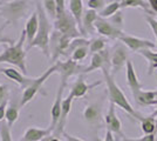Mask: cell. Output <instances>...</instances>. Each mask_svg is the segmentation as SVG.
<instances>
[{
  "label": "cell",
  "instance_id": "obj_1",
  "mask_svg": "<svg viewBox=\"0 0 157 141\" xmlns=\"http://www.w3.org/2000/svg\"><path fill=\"white\" fill-rule=\"evenodd\" d=\"M102 73L105 76V82L107 85V91H108V96H109V101L115 104V106L122 108L124 112H127L130 115L132 119L138 121L143 120V115L140 114L135 108L131 106V104L128 101L125 94L122 92V89L120 88L114 80V75H111L108 68H102Z\"/></svg>",
  "mask_w": 157,
  "mask_h": 141
},
{
  "label": "cell",
  "instance_id": "obj_2",
  "mask_svg": "<svg viewBox=\"0 0 157 141\" xmlns=\"http://www.w3.org/2000/svg\"><path fill=\"white\" fill-rule=\"evenodd\" d=\"M36 12L39 17V29L34 40L28 44L26 49H31L32 47H38L46 57H51V38H52V24L49 17L45 12L41 5H36Z\"/></svg>",
  "mask_w": 157,
  "mask_h": 141
},
{
  "label": "cell",
  "instance_id": "obj_3",
  "mask_svg": "<svg viewBox=\"0 0 157 141\" xmlns=\"http://www.w3.org/2000/svg\"><path fill=\"white\" fill-rule=\"evenodd\" d=\"M26 42V33L22 31L19 37V40L12 45L7 46L0 53V64H10L18 67L22 73L27 75L26 51L24 45Z\"/></svg>",
  "mask_w": 157,
  "mask_h": 141
},
{
  "label": "cell",
  "instance_id": "obj_4",
  "mask_svg": "<svg viewBox=\"0 0 157 141\" xmlns=\"http://www.w3.org/2000/svg\"><path fill=\"white\" fill-rule=\"evenodd\" d=\"M28 8L27 0H8L0 5V15L8 24H15L26 17Z\"/></svg>",
  "mask_w": 157,
  "mask_h": 141
},
{
  "label": "cell",
  "instance_id": "obj_5",
  "mask_svg": "<svg viewBox=\"0 0 157 141\" xmlns=\"http://www.w3.org/2000/svg\"><path fill=\"white\" fill-rule=\"evenodd\" d=\"M56 72H58L56 65L53 64L52 66L49 68H47L46 71L41 74L40 76H36L32 84L22 92V96H21V100H20V104H19L20 107H24V106H26L28 102H31L38 95L40 89L44 86V84L51 78V75H53V74L56 73Z\"/></svg>",
  "mask_w": 157,
  "mask_h": 141
},
{
  "label": "cell",
  "instance_id": "obj_6",
  "mask_svg": "<svg viewBox=\"0 0 157 141\" xmlns=\"http://www.w3.org/2000/svg\"><path fill=\"white\" fill-rule=\"evenodd\" d=\"M54 26H55V29L59 31L61 34L67 35L72 39L81 37L78 21L75 20V18L69 11H65L63 13L58 14L54 20Z\"/></svg>",
  "mask_w": 157,
  "mask_h": 141
},
{
  "label": "cell",
  "instance_id": "obj_7",
  "mask_svg": "<svg viewBox=\"0 0 157 141\" xmlns=\"http://www.w3.org/2000/svg\"><path fill=\"white\" fill-rule=\"evenodd\" d=\"M129 48L125 46L124 44H120L114 48L113 53L110 55V68H111V75L120 72L122 68L127 65L128 55H129Z\"/></svg>",
  "mask_w": 157,
  "mask_h": 141
},
{
  "label": "cell",
  "instance_id": "obj_8",
  "mask_svg": "<svg viewBox=\"0 0 157 141\" xmlns=\"http://www.w3.org/2000/svg\"><path fill=\"white\" fill-rule=\"evenodd\" d=\"M56 65V68H58V72L56 73L60 74V81L61 82H65L67 84L68 82V79L72 78L73 75L78 73H82L83 68L82 66L78 65V62L72 60L71 58L66 61H60L58 60L56 62H54Z\"/></svg>",
  "mask_w": 157,
  "mask_h": 141
},
{
  "label": "cell",
  "instance_id": "obj_9",
  "mask_svg": "<svg viewBox=\"0 0 157 141\" xmlns=\"http://www.w3.org/2000/svg\"><path fill=\"white\" fill-rule=\"evenodd\" d=\"M118 40L122 44H124L131 52H136V53L142 51V49L157 48L156 42H152L151 40H147V39H142V38H137V37L128 35V34H123Z\"/></svg>",
  "mask_w": 157,
  "mask_h": 141
},
{
  "label": "cell",
  "instance_id": "obj_10",
  "mask_svg": "<svg viewBox=\"0 0 157 141\" xmlns=\"http://www.w3.org/2000/svg\"><path fill=\"white\" fill-rule=\"evenodd\" d=\"M66 86H67V84L60 81L55 100H54L52 108H51V126H49V128L52 129L53 132L55 131V128H56V126H58V123H59L60 121L61 111H62V101H63V92H65Z\"/></svg>",
  "mask_w": 157,
  "mask_h": 141
},
{
  "label": "cell",
  "instance_id": "obj_11",
  "mask_svg": "<svg viewBox=\"0 0 157 141\" xmlns=\"http://www.w3.org/2000/svg\"><path fill=\"white\" fill-rule=\"evenodd\" d=\"M95 29L98 31V34H101L102 37L109 38V39H120L123 35V31L114 26L109 20H107L105 18H101L98 15V20L95 21Z\"/></svg>",
  "mask_w": 157,
  "mask_h": 141
},
{
  "label": "cell",
  "instance_id": "obj_12",
  "mask_svg": "<svg viewBox=\"0 0 157 141\" xmlns=\"http://www.w3.org/2000/svg\"><path fill=\"white\" fill-rule=\"evenodd\" d=\"M102 68H110V54L108 49H103L101 52L94 53L90 59V64L83 68L82 73H90L96 69H102Z\"/></svg>",
  "mask_w": 157,
  "mask_h": 141
},
{
  "label": "cell",
  "instance_id": "obj_13",
  "mask_svg": "<svg viewBox=\"0 0 157 141\" xmlns=\"http://www.w3.org/2000/svg\"><path fill=\"white\" fill-rule=\"evenodd\" d=\"M0 73L4 74L6 78H8L10 80L14 81L15 84H18L20 86V88L22 91H25L31 84H32L35 78H29L27 76L22 72H20L15 68H0Z\"/></svg>",
  "mask_w": 157,
  "mask_h": 141
},
{
  "label": "cell",
  "instance_id": "obj_14",
  "mask_svg": "<svg viewBox=\"0 0 157 141\" xmlns=\"http://www.w3.org/2000/svg\"><path fill=\"white\" fill-rule=\"evenodd\" d=\"M115 104L110 102L109 105V109L105 114V125H107V129H109L113 134L116 135H123L122 133V123H121V120L117 118L116 115V111H115Z\"/></svg>",
  "mask_w": 157,
  "mask_h": 141
},
{
  "label": "cell",
  "instance_id": "obj_15",
  "mask_svg": "<svg viewBox=\"0 0 157 141\" xmlns=\"http://www.w3.org/2000/svg\"><path fill=\"white\" fill-rule=\"evenodd\" d=\"M83 119L89 125H98L101 122V118H102V108L101 105L98 102H93L87 105L86 108L83 109Z\"/></svg>",
  "mask_w": 157,
  "mask_h": 141
},
{
  "label": "cell",
  "instance_id": "obj_16",
  "mask_svg": "<svg viewBox=\"0 0 157 141\" xmlns=\"http://www.w3.org/2000/svg\"><path fill=\"white\" fill-rule=\"evenodd\" d=\"M101 84H102L101 81H98V82H94L92 85H88L82 76H78V79H76V81L73 84L72 89H71V93L69 94H72L74 99H80V98H83L90 89L98 87V85H101Z\"/></svg>",
  "mask_w": 157,
  "mask_h": 141
},
{
  "label": "cell",
  "instance_id": "obj_17",
  "mask_svg": "<svg viewBox=\"0 0 157 141\" xmlns=\"http://www.w3.org/2000/svg\"><path fill=\"white\" fill-rule=\"evenodd\" d=\"M73 98L72 94H68V96L63 99L62 101V111H61V116H60V121L58 123V126L55 128L54 133L58 135H62V133L65 132V126H66V122H67V119H68V115L71 113L72 111V105H73Z\"/></svg>",
  "mask_w": 157,
  "mask_h": 141
},
{
  "label": "cell",
  "instance_id": "obj_18",
  "mask_svg": "<svg viewBox=\"0 0 157 141\" xmlns=\"http://www.w3.org/2000/svg\"><path fill=\"white\" fill-rule=\"evenodd\" d=\"M125 71H127V72H125L127 84H128V86H129V88H130V91H131V94H132V96H134V95H136V94L142 89V85H141V82L138 81V78H137V75H136V72H135V67H134L131 60L127 61Z\"/></svg>",
  "mask_w": 157,
  "mask_h": 141
},
{
  "label": "cell",
  "instance_id": "obj_19",
  "mask_svg": "<svg viewBox=\"0 0 157 141\" xmlns=\"http://www.w3.org/2000/svg\"><path fill=\"white\" fill-rule=\"evenodd\" d=\"M53 131L51 128H38V127H29L26 129L22 138L20 141H42L46 136L51 135Z\"/></svg>",
  "mask_w": 157,
  "mask_h": 141
},
{
  "label": "cell",
  "instance_id": "obj_20",
  "mask_svg": "<svg viewBox=\"0 0 157 141\" xmlns=\"http://www.w3.org/2000/svg\"><path fill=\"white\" fill-rule=\"evenodd\" d=\"M39 29V17H38V12H34L29 15V18L26 21V26H25V33H26V44H31L34 38L36 37Z\"/></svg>",
  "mask_w": 157,
  "mask_h": 141
},
{
  "label": "cell",
  "instance_id": "obj_21",
  "mask_svg": "<svg viewBox=\"0 0 157 141\" xmlns=\"http://www.w3.org/2000/svg\"><path fill=\"white\" fill-rule=\"evenodd\" d=\"M132 98L138 106H154L157 101V91H143V89H141Z\"/></svg>",
  "mask_w": 157,
  "mask_h": 141
},
{
  "label": "cell",
  "instance_id": "obj_22",
  "mask_svg": "<svg viewBox=\"0 0 157 141\" xmlns=\"http://www.w3.org/2000/svg\"><path fill=\"white\" fill-rule=\"evenodd\" d=\"M98 11H94L88 8L85 11L83 17H82V28H83V33L90 34L95 31V21L98 20Z\"/></svg>",
  "mask_w": 157,
  "mask_h": 141
},
{
  "label": "cell",
  "instance_id": "obj_23",
  "mask_svg": "<svg viewBox=\"0 0 157 141\" xmlns=\"http://www.w3.org/2000/svg\"><path fill=\"white\" fill-rule=\"evenodd\" d=\"M69 12L73 14V17L75 18V20L78 21V28L82 35L83 33V28H82V17H83V1L82 0H69Z\"/></svg>",
  "mask_w": 157,
  "mask_h": 141
},
{
  "label": "cell",
  "instance_id": "obj_24",
  "mask_svg": "<svg viewBox=\"0 0 157 141\" xmlns=\"http://www.w3.org/2000/svg\"><path fill=\"white\" fill-rule=\"evenodd\" d=\"M117 1L121 5V8H131V7L135 8V7H138V8H142L144 12H147L150 15L155 14L147 0H117Z\"/></svg>",
  "mask_w": 157,
  "mask_h": 141
},
{
  "label": "cell",
  "instance_id": "obj_25",
  "mask_svg": "<svg viewBox=\"0 0 157 141\" xmlns=\"http://www.w3.org/2000/svg\"><path fill=\"white\" fill-rule=\"evenodd\" d=\"M19 107L20 106H17L14 104L7 105L6 112H5V120L11 128L19 119Z\"/></svg>",
  "mask_w": 157,
  "mask_h": 141
},
{
  "label": "cell",
  "instance_id": "obj_26",
  "mask_svg": "<svg viewBox=\"0 0 157 141\" xmlns=\"http://www.w3.org/2000/svg\"><path fill=\"white\" fill-rule=\"evenodd\" d=\"M142 57H144L148 62H149V68H148V74L151 75L154 73V71L157 68V52H152L151 49H142L137 52Z\"/></svg>",
  "mask_w": 157,
  "mask_h": 141
},
{
  "label": "cell",
  "instance_id": "obj_27",
  "mask_svg": "<svg viewBox=\"0 0 157 141\" xmlns=\"http://www.w3.org/2000/svg\"><path fill=\"white\" fill-rule=\"evenodd\" d=\"M120 10H121L120 2H118L117 0H114V1H111V2H109V4H107L105 8H103L102 11H100L98 15H100L101 18L108 19V18L113 17L115 13H117Z\"/></svg>",
  "mask_w": 157,
  "mask_h": 141
},
{
  "label": "cell",
  "instance_id": "obj_28",
  "mask_svg": "<svg viewBox=\"0 0 157 141\" xmlns=\"http://www.w3.org/2000/svg\"><path fill=\"white\" fill-rule=\"evenodd\" d=\"M141 127L144 134H155V131L157 129L156 119L154 116H144L143 120L141 121Z\"/></svg>",
  "mask_w": 157,
  "mask_h": 141
},
{
  "label": "cell",
  "instance_id": "obj_29",
  "mask_svg": "<svg viewBox=\"0 0 157 141\" xmlns=\"http://www.w3.org/2000/svg\"><path fill=\"white\" fill-rule=\"evenodd\" d=\"M42 6H44V10L47 13V15L52 19V20H55L56 18V2L55 0H42Z\"/></svg>",
  "mask_w": 157,
  "mask_h": 141
},
{
  "label": "cell",
  "instance_id": "obj_30",
  "mask_svg": "<svg viewBox=\"0 0 157 141\" xmlns=\"http://www.w3.org/2000/svg\"><path fill=\"white\" fill-rule=\"evenodd\" d=\"M88 53H90L89 52V46H81L76 48L71 54V59L76 61V62H80V61L85 60L86 58H87V55H88Z\"/></svg>",
  "mask_w": 157,
  "mask_h": 141
},
{
  "label": "cell",
  "instance_id": "obj_31",
  "mask_svg": "<svg viewBox=\"0 0 157 141\" xmlns=\"http://www.w3.org/2000/svg\"><path fill=\"white\" fill-rule=\"evenodd\" d=\"M105 49V39L103 38H96V39H93L89 44V52L92 54L98 53Z\"/></svg>",
  "mask_w": 157,
  "mask_h": 141
},
{
  "label": "cell",
  "instance_id": "obj_32",
  "mask_svg": "<svg viewBox=\"0 0 157 141\" xmlns=\"http://www.w3.org/2000/svg\"><path fill=\"white\" fill-rule=\"evenodd\" d=\"M0 141H13L11 127L7 125V122H2L0 126Z\"/></svg>",
  "mask_w": 157,
  "mask_h": 141
},
{
  "label": "cell",
  "instance_id": "obj_33",
  "mask_svg": "<svg viewBox=\"0 0 157 141\" xmlns=\"http://www.w3.org/2000/svg\"><path fill=\"white\" fill-rule=\"evenodd\" d=\"M107 2L103 1V0H88L87 2V6L90 10H94V11H102L105 7Z\"/></svg>",
  "mask_w": 157,
  "mask_h": 141
},
{
  "label": "cell",
  "instance_id": "obj_34",
  "mask_svg": "<svg viewBox=\"0 0 157 141\" xmlns=\"http://www.w3.org/2000/svg\"><path fill=\"white\" fill-rule=\"evenodd\" d=\"M109 19H110L109 21H110L114 26H116L117 28L122 29V27H123V14H122L121 11H118L117 13H115Z\"/></svg>",
  "mask_w": 157,
  "mask_h": 141
},
{
  "label": "cell",
  "instance_id": "obj_35",
  "mask_svg": "<svg viewBox=\"0 0 157 141\" xmlns=\"http://www.w3.org/2000/svg\"><path fill=\"white\" fill-rule=\"evenodd\" d=\"M10 24L8 22H5L2 26H0V45H6V44H14V41L11 39V38H8V37H6L5 35V33H4V31H5V28H6L7 26H8Z\"/></svg>",
  "mask_w": 157,
  "mask_h": 141
},
{
  "label": "cell",
  "instance_id": "obj_36",
  "mask_svg": "<svg viewBox=\"0 0 157 141\" xmlns=\"http://www.w3.org/2000/svg\"><path fill=\"white\" fill-rule=\"evenodd\" d=\"M145 21L148 22V25L150 26V28L152 29L154 34H155V38H156V45H157V19L154 17V15L147 14V15H145Z\"/></svg>",
  "mask_w": 157,
  "mask_h": 141
},
{
  "label": "cell",
  "instance_id": "obj_37",
  "mask_svg": "<svg viewBox=\"0 0 157 141\" xmlns=\"http://www.w3.org/2000/svg\"><path fill=\"white\" fill-rule=\"evenodd\" d=\"M8 94H10V86L5 84H0V105L8 100Z\"/></svg>",
  "mask_w": 157,
  "mask_h": 141
},
{
  "label": "cell",
  "instance_id": "obj_38",
  "mask_svg": "<svg viewBox=\"0 0 157 141\" xmlns=\"http://www.w3.org/2000/svg\"><path fill=\"white\" fill-rule=\"evenodd\" d=\"M122 141H155V134H144L142 138H127L122 135Z\"/></svg>",
  "mask_w": 157,
  "mask_h": 141
},
{
  "label": "cell",
  "instance_id": "obj_39",
  "mask_svg": "<svg viewBox=\"0 0 157 141\" xmlns=\"http://www.w3.org/2000/svg\"><path fill=\"white\" fill-rule=\"evenodd\" d=\"M55 2H56V12H58V14H61V13H63L65 11H67V10H66L65 0H55ZM58 14H56V15H58Z\"/></svg>",
  "mask_w": 157,
  "mask_h": 141
},
{
  "label": "cell",
  "instance_id": "obj_40",
  "mask_svg": "<svg viewBox=\"0 0 157 141\" xmlns=\"http://www.w3.org/2000/svg\"><path fill=\"white\" fill-rule=\"evenodd\" d=\"M7 105H8V100L5 101V102H2V104L0 105V122L4 121V119H5V112H6Z\"/></svg>",
  "mask_w": 157,
  "mask_h": 141
},
{
  "label": "cell",
  "instance_id": "obj_41",
  "mask_svg": "<svg viewBox=\"0 0 157 141\" xmlns=\"http://www.w3.org/2000/svg\"><path fill=\"white\" fill-rule=\"evenodd\" d=\"M62 136L66 139V141H83V140H81V139H78V138H76V136H74V135H71V134H68V133H66V132L62 133Z\"/></svg>",
  "mask_w": 157,
  "mask_h": 141
},
{
  "label": "cell",
  "instance_id": "obj_42",
  "mask_svg": "<svg viewBox=\"0 0 157 141\" xmlns=\"http://www.w3.org/2000/svg\"><path fill=\"white\" fill-rule=\"evenodd\" d=\"M103 141H115L114 136H113V133H111L109 129H107V133H105V138Z\"/></svg>",
  "mask_w": 157,
  "mask_h": 141
},
{
  "label": "cell",
  "instance_id": "obj_43",
  "mask_svg": "<svg viewBox=\"0 0 157 141\" xmlns=\"http://www.w3.org/2000/svg\"><path fill=\"white\" fill-rule=\"evenodd\" d=\"M42 141H60V139L56 135H48V136H46Z\"/></svg>",
  "mask_w": 157,
  "mask_h": 141
},
{
  "label": "cell",
  "instance_id": "obj_44",
  "mask_svg": "<svg viewBox=\"0 0 157 141\" xmlns=\"http://www.w3.org/2000/svg\"><path fill=\"white\" fill-rule=\"evenodd\" d=\"M151 10L154 11V13L156 14L157 13V0H154V2L151 4Z\"/></svg>",
  "mask_w": 157,
  "mask_h": 141
},
{
  "label": "cell",
  "instance_id": "obj_45",
  "mask_svg": "<svg viewBox=\"0 0 157 141\" xmlns=\"http://www.w3.org/2000/svg\"><path fill=\"white\" fill-rule=\"evenodd\" d=\"M155 106H156V109H155V112L151 114V116H154V118L156 119V118H157V101H156V104H155Z\"/></svg>",
  "mask_w": 157,
  "mask_h": 141
},
{
  "label": "cell",
  "instance_id": "obj_46",
  "mask_svg": "<svg viewBox=\"0 0 157 141\" xmlns=\"http://www.w3.org/2000/svg\"><path fill=\"white\" fill-rule=\"evenodd\" d=\"M147 1H148V2H149V5H150V6H151V4H152V2H154V0H147Z\"/></svg>",
  "mask_w": 157,
  "mask_h": 141
},
{
  "label": "cell",
  "instance_id": "obj_47",
  "mask_svg": "<svg viewBox=\"0 0 157 141\" xmlns=\"http://www.w3.org/2000/svg\"><path fill=\"white\" fill-rule=\"evenodd\" d=\"M103 1H105L107 4H109V2H111V1H114V0H103Z\"/></svg>",
  "mask_w": 157,
  "mask_h": 141
},
{
  "label": "cell",
  "instance_id": "obj_48",
  "mask_svg": "<svg viewBox=\"0 0 157 141\" xmlns=\"http://www.w3.org/2000/svg\"><path fill=\"white\" fill-rule=\"evenodd\" d=\"M156 123H157V120H156Z\"/></svg>",
  "mask_w": 157,
  "mask_h": 141
}]
</instances>
